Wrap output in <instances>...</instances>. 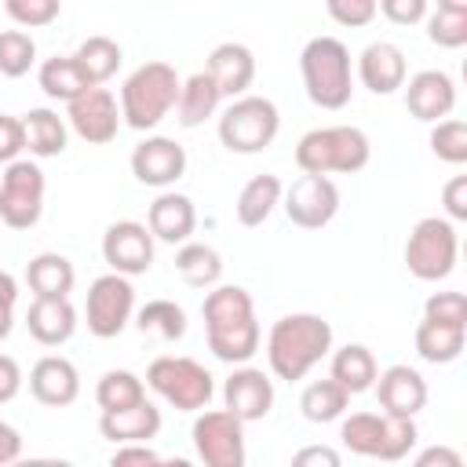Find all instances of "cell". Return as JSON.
<instances>
[{
	"instance_id": "6da1fadb",
	"label": "cell",
	"mask_w": 467,
	"mask_h": 467,
	"mask_svg": "<svg viewBox=\"0 0 467 467\" xmlns=\"http://www.w3.org/2000/svg\"><path fill=\"white\" fill-rule=\"evenodd\" d=\"M201 317H204L208 350L219 361L244 365V361L255 358L263 332H259L255 303H252L248 288H241V285H212L204 303H201Z\"/></svg>"
},
{
	"instance_id": "7a4b0ae2",
	"label": "cell",
	"mask_w": 467,
	"mask_h": 467,
	"mask_svg": "<svg viewBox=\"0 0 467 467\" xmlns=\"http://www.w3.org/2000/svg\"><path fill=\"white\" fill-rule=\"evenodd\" d=\"M332 350V325L321 314H285L266 332V365L277 379L296 383L328 358Z\"/></svg>"
},
{
	"instance_id": "3957f363",
	"label": "cell",
	"mask_w": 467,
	"mask_h": 467,
	"mask_svg": "<svg viewBox=\"0 0 467 467\" xmlns=\"http://www.w3.org/2000/svg\"><path fill=\"white\" fill-rule=\"evenodd\" d=\"M299 73L306 99L317 109H343L354 95V62L343 40L336 36H314L299 51Z\"/></svg>"
},
{
	"instance_id": "277c9868",
	"label": "cell",
	"mask_w": 467,
	"mask_h": 467,
	"mask_svg": "<svg viewBox=\"0 0 467 467\" xmlns=\"http://www.w3.org/2000/svg\"><path fill=\"white\" fill-rule=\"evenodd\" d=\"M372 161V142L354 124L310 128L296 142V164L303 175H354Z\"/></svg>"
},
{
	"instance_id": "5b68a950",
	"label": "cell",
	"mask_w": 467,
	"mask_h": 467,
	"mask_svg": "<svg viewBox=\"0 0 467 467\" xmlns=\"http://www.w3.org/2000/svg\"><path fill=\"white\" fill-rule=\"evenodd\" d=\"M179 73L175 66L153 58L128 73L120 84V120L135 131H153L179 102Z\"/></svg>"
},
{
	"instance_id": "8992f818",
	"label": "cell",
	"mask_w": 467,
	"mask_h": 467,
	"mask_svg": "<svg viewBox=\"0 0 467 467\" xmlns=\"http://www.w3.org/2000/svg\"><path fill=\"white\" fill-rule=\"evenodd\" d=\"M339 441L343 449H350L354 456H368V460H383V463H394V460H405L416 441H420V431H416V416H390V412H343L339 416Z\"/></svg>"
},
{
	"instance_id": "52a82bcc",
	"label": "cell",
	"mask_w": 467,
	"mask_h": 467,
	"mask_svg": "<svg viewBox=\"0 0 467 467\" xmlns=\"http://www.w3.org/2000/svg\"><path fill=\"white\" fill-rule=\"evenodd\" d=\"M146 387L171 405L175 412H201L208 409L212 394H215V379L212 372L193 361V358H175V354H161L150 361L146 368Z\"/></svg>"
},
{
	"instance_id": "ba28073f",
	"label": "cell",
	"mask_w": 467,
	"mask_h": 467,
	"mask_svg": "<svg viewBox=\"0 0 467 467\" xmlns=\"http://www.w3.org/2000/svg\"><path fill=\"white\" fill-rule=\"evenodd\" d=\"M281 131V113L266 95H237L219 113V142L230 153H263Z\"/></svg>"
},
{
	"instance_id": "9c48e42d",
	"label": "cell",
	"mask_w": 467,
	"mask_h": 467,
	"mask_svg": "<svg viewBox=\"0 0 467 467\" xmlns=\"http://www.w3.org/2000/svg\"><path fill=\"white\" fill-rule=\"evenodd\" d=\"M456 255H460L456 223L445 215L420 219L405 241V266L416 281H445L456 270Z\"/></svg>"
},
{
	"instance_id": "30bf717a",
	"label": "cell",
	"mask_w": 467,
	"mask_h": 467,
	"mask_svg": "<svg viewBox=\"0 0 467 467\" xmlns=\"http://www.w3.org/2000/svg\"><path fill=\"white\" fill-rule=\"evenodd\" d=\"M47 179L36 161H11L0 175V223L7 230H33L44 215Z\"/></svg>"
},
{
	"instance_id": "8fae6325",
	"label": "cell",
	"mask_w": 467,
	"mask_h": 467,
	"mask_svg": "<svg viewBox=\"0 0 467 467\" xmlns=\"http://www.w3.org/2000/svg\"><path fill=\"white\" fill-rule=\"evenodd\" d=\"M84 317H88V332L99 339H113L128 328V321L135 317V285L131 277L109 270L102 277L91 281L88 299H84Z\"/></svg>"
},
{
	"instance_id": "7c38bea8",
	"label": "cell",
	"mask_w": 467,
	"mask_h": 467,
	"mask_svg": "<svg viewBox=\"0 0 467 467\" xmlns=\"http://www.w3.org/2000/svg\"><path fill=\"white\" fill-rule=\"evenodd\" d=\"M190 438L204 467H244V423L230 409H201Z\"/></svg>"
},
{
	"instance_id": "4fadbf2b",
	"label": "cell",
	"mask_w": 467,
	"mask_h": 467,
	"mask_svg": "<svg viewBox=\"0 0 467 467\" xmlns=\"http://www.w3.org/2000/svg\"><path fill=\"white\" fill-rule=\"evenodd\" d=\"M66 120H69V128L84 139V142H91V146H106V142H113L117 139V131H120V102H117V95L109 91V88H102V84H95V88H84L77 99H69L66 102Z\"/></svg>"
},
{
	"instance_id": "5bb4252c",
	"label": "cell",
	"mask_w": 467,
	"mask_h": 467,
	"mask_svg": "<svg viewBox=\"0 0 467 467\" xmlns=\"http://www.w3.org/2000/svg\"><path fill=\"white\" fill-rule=\"evenodd\" d=\"M281 208L292 226L299 230H321L339 212V186L328 175H303L281 193Z\"/></svg>"
},
{
	"instance_id": "9a60e30c",
	"label": "cell",
	"mask_w": 467,
	"mask_h": 467,
	"mask_svg": "<svg viewBox=\"0 0 467 467\" xmlns=\"http://www.w3.org/2000/svg\"><path fill=\"white\" fill-rule=\"evenodd\" d=\"M102 259L109 270L124 277H139L153 266V234L146 223L135 219H117L102 234Z\"/></svg>"
},
{
	"instance_id": "2e32d148",
	"label": "cell",
	"mask_w": 467,
	"mask_h": 467,
	"mask_svg": "<svg viewBox=\"0 0 467 467\" xmlns=\"http://www.w3.org/2000/svg\"><path fill=\"white\" fill-rule=\"evenodd\" d=\"M131 175L142 186L168 190L186 175V150L168 135H146L131 150Z\"/></svg>"
},
{
	"instance_id": "e0dca14e",
	"label": "cell",
	"mask_w": 467,
	"mask_h": 467,
	"mask_svg": "<svg viewBox=\"0 0 467 467\" xmlns=\"http://www.w3.org/2000/svg\"><path fill=\"white\" fill-rule=\"evenodd\" d=\"M223 401L241 423L266 420L274 409V379L255 365H234V372L223 383Z\"/></svg>"
},
{
	"instance_id": "ac0fdd59",
	"label": "cell",
	"mask_w": 467,
	"mask_h": 467,
	"mask_svg": "<svg viewBox=\"0 0 467 467\" xmlns=\"http://www.w3.org/2000/svg\"><path fill=\"white\" fill-rule=\"evenodd\" d=\"M405 88V106L416 120L423 124H434V120H445L452 109H456V84L445 69H420L409 77Z\"/></svg>"
},
{
	"instance_id": "d6986e66",
	"label": "cell",
	"mask_w": 467,
	"mask_h": 467,
	"mask_svg": "<svg viewBox=\"0 0 467 467\" xmlns=\"http://www.w3.org/2000/svg\"><path fill=\"white\" fill-rule=\"evenodd\" d=\"M29 394L47 409H66L80 394V372L62 354H44L29 368Z\"/></svg>"
},
{
	"instance_id": "ffe728a7",
	"label": "cell",
	"mask_w": 467,
	"mask_h": 467,
	"mask_svg": "<svg viewBox=\"0 0 467 467\" xmlns=\"http://www.w3.org/2000/svg\"><path fill=\"white\" fill-rule=\"evenodd\" d=\"M372 390L379 398V409L390 416H416L427 405V379L412 365H390L376 372Z\"/></svg>"
},
{
	"instance_id": "44dd1931",
	"label": "cell",
	"mask_w": 467,
	"mask_h": 467,
	"mask_svg": "<svg viewBox=\"0 0 467 467\" xmlns=\"http://www.w3.org/2000/svg\"><path fill=\"white\" fill-rule=\"evenodd\" d=\"M405 77H409L405 51L398 44H390V40H372L358 55V80L372 95H394L405 84Z\"/></svg>"
},
{
	"instance_id": "7402d4cb",
	"label": "cell",
	"mask_w": 467,
	"mask_h": 467,
	"mask_svg": "<svg viewBox=\"0 0 467 467\" xmlns=\"http://www.w3.org/2000/svg\"><path fill=\"white\" fill-rule=\"evenodd\" d=\"M26 328L40 347H62L77 332V306L69 303V296H33Z\"/></svg>"
},
{
	"instance_id": "603a6c76",
	"label": "cell",
	"mask_w": 467,
	"mask_h": 467,
	"mask_svg": "<svg viewBox=\"0 0 467 467\" xmlns=\"http://www.w3.org/2000/svg\"><path fill=\"white\" fill-rule=\"evenodd\" d=\"M204 69H208L212 80L219 84L223 99H237V95H244V91L252 88V80H255V55H252L248 44L226 40V44H215V47H212Z\"/></svg>"
},
{
	"instance_id": "cb8c5ba5",
	"label": "cell",
	"mask_w": 467,
	"mask_h": 467,
	"mask_svg": "<svg viewBox=\"0 0 467 467\" xmlns=\"http://www.w3.org/2000/svg\"><path fill=\"white\" fill-rule=\"evenodd\" d=\"M146 226H150V234H153V241L182 244V241H190V234L197 230V208H193V201H190L186 193L164 190V193H157V201L150 204Z\"/></svg>"
},
{
	"instance_id": "d4e9b609",
	"label": "cell",
	"mask_w": 467,
	"mask_h": 467,
	"mask_svg": "<svg viewBox=\"0 0 467 467\" xmlns=\"http://www.w3.org/2000/svg\"><path fill=\"white\" fill-rule=\"evenodd\" d=\"M161 409L153 401H135L128 409H117V412H102L99 416V431L102 438H109L113 445H124V441H150L161 434Z\"/></svg>"
},
{
	"instance_id": "484cf974",
	"label": "cell",
	"mask_w": 467,
	"mask_h": 467,
	"mask_svg": "<svg viewBox=\"0 0 467 467\" xmlns=\"http://www.w3.org/2000/svg\"><path fill=\"white\" fill-rule=\"evenodd\" d=\"M416 354L431 365H449L463 354V343H467V325H452V321H434L423 314V321L416 325Z\"/></svg>"
},
{
	"instance_id": "4316f807",
	"label": "cell",
	"mask_w": 467,
	"mask_h": 467,
	"mask_svg": "<svg viewBox=\"0 0 467 467\" xmlns=\"http://www.w3.org/2000/svg\"><path fill=\"white\" fill-rule=\"evenodd\" d=\"M219 102H223V91L219 84L212 80L208 69H197L193 77H186L179 84V102H175V117L182 128H197L204 124L208 117L219 113Z\"/></svg>"
},
{
	"instance_id": "83f0119b",
	"label": "cell",
	"mask_w": 467,
	"mask_h": 467,
	"mask_svg": "<svg viewBox=\"0 0 467 467\" xmlns=\"http://www.w3.org/2000/svg\"><path fill=\"white\" fill-rule=\"evenodd\" d=\"M332 354V365H328V376L347 390V394H365L372 390L376 383V354L365 347V343H347L339 350H328Z\"/></svg>"
},
{
	"instance_id": "f1b7e54d",
	"label": "cell",
	"mask_w": 467,
	"mask_h": 467,
	"mask_svg": "<svg viewBox=\"0 0 467 467\" xmlns=\"http://www.w3.org/2000/svg\"><path fill=\"white\" fill-rule=\"evenodd\" d=\"M22 135H26V150L33 157H58L66 153V142H69V124L47 109V106H36L29 113H22Z\"/></svg>"
},
{
	"instance_id": "f546056e",
	"label": "cell",
	"mask_w": 467,
	"mask_h": 467,
	"mask_svg": "<svg viewBox=\"0 0 467 467\" xmlns=\"http://www.w3.org/2000/svg\"><path fill=\"white\" fill-rule=\"evenodd\" d=\"M281 193H285V182H281L277 175H270V171L252 175V179L241 186L237 204H234L237 223H241V226H263V223L274 215V208L281 204Z\"/></svg>"
},
{
	"instance_id": "4dcf8cb0",
	"label": "cell",
	"mask_w": 467,
	"mask_h": 467,
	"mask_svg": "<svg viewBox=\"0 0 467 467\" xmlns=\"http://www.w3.org/2000/svg\"><path fill=\"white\" fill-rule=\"evenodd\" d=\"M26 285L33 296H69L77 285V270L62 252H40L26 263Z\"/></svg>"
},
{
	"instance_id": "1f68e13d",
	"label": "cell",
	"mask_w": 467,
	"mask_h": 467,
	"mask_svg": "<svg viewBox=\"0 0 467 467\" xmlns=\"http://www.w3.org/2000/svg\"><path fill=\"white\" fill-rule=\"evenodd\" d=\"M175 270L193 288H212L223 277V255L204 241H182L175 252Z\"/></svg>"
},
{
	"instance_id": "d6a6232c",
	"label": "cell",
	"mask_w": 467,
	"mask_h": 467,
	"mask_svg": "<svg viewBox=\"0 0 467 467\" xmlns=\"http://www.w3.org/2000/svg\"><path fill=\"white\" fill-rule=\"evenodd\" d=\"M73 62L80 66L84 80L95 88V84H106L109 77H117V69H120V62H124V51H120V44L109 40V36H88V40L73 51Z\"/></svg>"
},
{
	"instance_id": "836d02e7",
	"label": "cell",
	"mask_w": 467,
	"mask_h": 467,
	"mask_svg": "<svg viewBox=\"0 0 467 467\" xmlns=\"http://www.w3.org/2000/svg\"><path fill=\"white\" fill-rule=\"evenodd\" d=\"M299 409H303V420H310V423H332L350 409V394L332 376L328 379H314V383L303 387Z\"/></svg>"
},
{
	"instance_id": "e575fe53",
	"label": "cell",
	"mask_w": 467,
	"mask_h": 467,
	"mask_svg": "<svg viewBox=\"0 0 467 467\" xmlns=\"http://www.w3.org/2000/svg\"><path fill=\"white\" fill-rule=\"evenodd\" d=\"M36 80H40V91H44L47 99H58V102H69V99H77L84 88H91V84L84 80L80 66L73 62V55L44 58V66H40Z\"/></svg>"
},
{
	"instance_id": "d590c367",
	"label": "cell",
	"mask_w": 467,
	"mask_h": 467,
	"mask_svg": "<svg viewBox=\"0 0 467 467\" xmlns=\"http://www.w3.org/2000/svg\"><path fill=\"white\" fill-rule=\"evenodd\" d=\"M135 325H139V332H150L164 343H175L186 336V310L175 299H150L146 306L135 310Z\"/></svg>"
},
{
	"instance_id": "8d00e7d4",
	"label": "cell",
	"mask_w": 467,
	"mask_h": 467,
	"mask_svg": "<svg viewBox=\"0 0 467 467\" xmlns=\"http://www.w3.org/2000/svg\"><path fill=\"white\" fill-rule=\"evenodd\" d=\"M146 398V383L131 372V368H109L99 376L95 383V401L102 412H117V409H128L135 401Z\"/></svg>"
},
{
	"instance_id": "74e56055",
	"label": "cell",
	"mask_w": 467,
	"mask_h": 467,
	"mask_svg": "<svg viewBox=\"0 0 467 467\" xmlns=\"http://www.w3.org/2000/svg\"><path fill=\"white\" fill-rule=\"evenodd\" d=\"M36 62V40L26 29H4L0 33V77H26Z\"/></svg>"
},
{
	"instance_id": "f35d334b",
	"label": "cell",
	"mask_w": 467,
	"mask_h": 467,
	"mask_svg": "<svg viewBox=\"0 0 467 467\" xmlns=\"http://www.w3.org/2000/svg\"><path fill=\"white\" fill-rule=\"evenodd\" d=\"M431 153L445 164H463L467 161V124L460 117H445L431 124Z\"/></svg>"
},
{
	"instance_id": "ab89813d",
	"label": "cell",
	"mask_w": 467,
	"mask_h": 467,
	"mask_svg": "<svg viewBox=\"0 0 467 467\" xmlns=\"http://www.w3.org/2000/svg\"><path fill=\"white\" fill-rule=\"evenodd\" d=\"M427 22V36L438 47H463L467 44V11H434L423 18Z\"/></svg>"
},
{
	"instance_id": "60d3db41",
	"label": "cell",
	"mask_w": 467,
	"mask_h": 467,
	"mask_svg": "<svg viewBox=\"0 0 467 467\" xmlns=\"http://www.w3.org/2000/svg\"><path fill=\"white\" fill-rule=\"evenodd\" d=\"M4 11L15 26L22 29H40L51 26L62 11V0H4Z\"/></svg>"
},
{
	"instance_id": "b9f144b4",
	"label": "cell",
	"mask_w": 467,
	"mask_h": 467,
	"mask_svg": "<svg viewBox=\"0 0 467 467\" xmlns=\"http://www.w3.org/2000/svg\"><path fill=\"white\" fill-rule=\"evenodd\" d=\"M325 11H328L332 22H339L347 29H361L379 15L376 0H325Z\"/></svg>"
},
{
	"instance_id": "7bdbcfd3",
	"label": "cell",
	"mask_w": 467,
	"mask_h": 467,
	"mask_svg": "<svg viewBox=\"0 0 467 467\" xmlns=\"http://www.w3.org/2000/svg\"><path fill=\"white\" fill-rule=\"evenodd\" d=\"M423 314L434 317V321L467 325V296H463V292H434V296H427Z\"/></svg>"
},
{
	"instance_id": "ee69618b",
	"label": "cell",
	"mask_w": 467,
	"mask_h": 467,
	"mask_svg": "<svg viewBox=\"0 0 467 467\" xmlns=\"http://www.w3.org/2000/svg\"><path fill=\"white\" fill-rule=\"evenodd\" d=\"M431 0H376V11H383L394 26H416L427 18Z\"/></svg>"
},
{
	"instance_id": "f6af8a7d",
	"label": "cell",
	"mask_w": 467,
	"mask_h": 467,
	"mask_svg": "<svg viewBox=\"0 0 467 467\" xmlns=\"http://www.w3.org/2000/svg\"><path fill=\"white\" fill-rule=\"evenodd\" d=\"M26 150V135H22V117L0 113V164L18 161Z\"/></svg>"
},
{
	"instance_id": "bcb514c9",
	"label": "cell",
	"mask_w": 467,
	"mask_h": 467,
	"mask_svg": "<svg viewBox=\"0 0 467 467\" xmlns=\"http://www.w3.org/2000/svg\"><path fill=\"white\" fill-rule=\"evenodd\" d=\"M441 204H445V219H452V223L467 219V175H452L441 186Z\"/></svg>"
},
{
	"instance_id": "7dc6e473",
	"label": "cell",
	"mask_w": 467,
	"mask_h": 467,
	"mask_svg": "<svg viewBox=\"0 0 467 467\" xmlns=\"http://www.w3.org/2000/svg\"><path fill=\"white\" fill-rule=\"evenodd\" d=\"M15 306H18V281L7 270H0V343L15 328Z\"/></svg>"
},
{
	"instance_id": "c3c4849f",
	"label": "cell",
	"mask_w": 467,
	"mask_h": 467,
	"mask_svg": "<svg viewBox=\"0 0 467 467\" xmlns=\"http://www.w3.org/2000/svg\"><path fill=\"white\" fill-rule=\"evenodd\" d=\"M109 463H113V467H128V463L153 467V463H161V452H153V449H150V441H124V445H117V449H113Z\"/></svg>"
},
{
	"instance_id": "681fc988",
	"label": "cell",
	"mask_w": 467,
	"mask_h": 467,
	"mask_svg": "<svg viewBox=\"0 0 467 467\" xmlns=\"http://www.w3.org/2000/svg\"><path fill=\"white\" fill-rule=\"evenodd\" d=\"M26 376H22V365L11 358V354H0V405L15 401L18 390H22Z\"/></svg>"
},
{
	"instance_id": "f907efd6",
	"label": "cell",
	"mask_w": 467,
	"mask_h": 467,
	"mask_svg": "<svg viewBox=\"0 0 467 467\" xmlns=\"http://www.w3.org/2000/svg\"><path fill=\"white\" fill-rule=\"evenodd\" d=\"M292 467H339V452L328 445H306L292 456Z\"/></svg>"
},
{
	"instance_id": "816d5d0a",
	"label": "cell",
	"mask_w": 467,
	"mask_h": 467,
	"mask_svg": "<svg viewBox=\"0 0 467 467\" xmlns=\"http://www.w3.org/2000/svg\"><path fill=\"white\" fill-rule=\"evenodd\" d=\"M463 467V456L456 452V449H449V445H431V449H423L420 456H416V467Z\"/></svg>"
},
{
	"instance_id": "f5cc1de1",
	"label": "cell",
	"mask_w": 467,
	"mask_h": 467,
	"mask_svg": "<svg viewBox=\"0 0 467 467\" xmlns=\"http://www.w3.org/2000/svg\"><path fill=\"white\" fill-rule=\"evenodd\" d=\"M18 456H22V434L7 420H0V467L4 463H15Z\"/></svg>"
},
{
	"instance_id": "db71d44e",
	"label": "cell",
	"mask_w": 467,
	"mask_h": 467,
	"mask_svg": "<svg viewBox=\"0 0 467 467\" xmlns=\"http://www.w3.org/2000/svg\"><path fill=\"white\" fill-rule=\"evenodd\" d=\"M441 11H467V0H438Z\"/></svg>"
}]
</instances>
